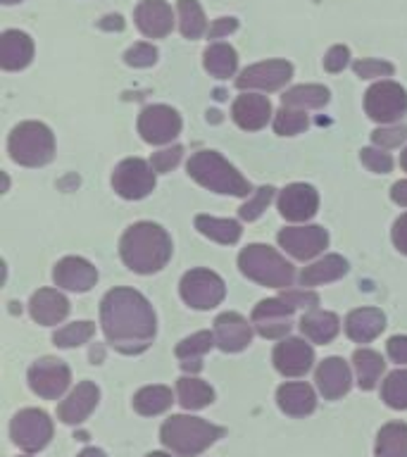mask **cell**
I'll list each match as a JSON object with an SVG mask.
<instances>
[{
	"label": "cell",
	"instance_id": "1",
	"mask_svg": "<svg viewBox=\"0 0 407 457\" xmlns=\"http://www.w3.org/2000/svg\"><path fill=\"white\" fill-rule=\"evenodd\" d=\"M100 324L107 343L124 355H138L155 338V312L134 288H112L100 303Z\"/></svg>",
	"mask_w": 407,
	"mask_h": 457
},
{
	"label": "cell",
	"instance_id": "2",
	"mask_svg": "<svg viewBox=\"0 0 407 457\" xmlns=\"http://www.w3.org/2000/svg\"><path fill=\"white\" fill-rule=\"evenodd\" d=\"M121 260L136 274L160 271L171 257V238L153 221H138L121 236Z\"/></svg>",
	"mask_w": 407,
	"mask_h": 457
},
{
	"label": "cell",
	"instance_id": "3",
	"mask_svg": "<svg viewBox=\"0 0 407 457\" xmlns=\"http://www.w3.org/2000/svg\"><path fill=\"white\" fill-rule=\"evenodd\" d=\"M224 428L214 427L210 421L198 420V417H186V414H174L162 424L160 441L164 448H170L179 457H195L203 450H207L217 438H221Z\"/></svg>",
	"mask_w": 407,
	"mask_h": 457
},
{
	"label": "cell",
	"instance_id": "4",
	"mask_svg": "<svg viewBox=\"0 0 407 457\" xmlns=\"http://www.w3.org/2000/svg\"><path fill=\"white\" fill-rule=\"evenodd\" d=\"M188 174L195 179L200 186H205L214 193H224V195H238L245 198L253 193L248 179L241 177V171L224 160L220 153L214 150H200L188 160Z\"/></svg>",
	"mask_w": 407,
	"mask_h": 457
},
{
	"label": "cell",
	"instance_id": "5",
	"mask_svg": "<svg viewBox=\"0 0 407 457\" xmlns=\"http://www.w3.org/2000/svg\"><path fill=\"white\" fill-rule=\"evenodd\" d=\"M238 267L248 278L255 284L270 286V288H288L293 284V264L286 262L274 248L262 245V243H253L238 255Z\"/></svg>",
	"mask_w": 407,
	"mask_h": 457
},
{
	"label": "cell",
	"instance_id": "6",
	"mask_svg": "<svg viewBox=\"0 0 407 457\" xmlns=\"http://www.w3.org/2000/svg\"><path fill=\"white\" fill-rule=\"evenodd\" d=\"M10 157L24 167H43L55 155V136L41 121H21L12 129L10 141Z\"/></svg>",
	"mask_w": 407,
	"mask_h": 457
},
{
	"label": "cell",
	"instance_id": "7",
	"mask_svg": "<svg viewBox=\"0 0 407 457\" xmlns=\"http://www.w3.org/2000/svg\"><path fill=\"white\" fill-rule=\"evenodd\" d=\"M10 434L24 453H38L53 438V420L43 410H21L14 414Z\"/></svg>",
	"mask_w": 407,
	"mask_h": 457
},
{
	"label": "cell",
	"instance_id": "8",
	"mask_svg": "<svg viewBox=\"0 0 407 457\" xmlns=\"http://www.w3.org/2000/svg\"><path fill=\"white\" fill-rule=\"evenodd\" d=\"M364 110L374 121L393 124L407 112V93L395 81H378L364 96Z\"/></svg>",
	"mask_w": 407,
	"mask_h": 457
},
{
	"label": "cell",
	"instance_id": "9",
	"mask_svg": "<svg viewBox=\"0 0 407 457\" xmlns=\"http://www.w3.org/2000/svg\"><path fill=\"white\" fill-rule=\"evenodd\" d=\"M227 295V286L210 270H191L181 278V298L195 310H212Z\"/></svg>",
	"mask_w": 407,
	"mask_h": 457
},
{
	"label": "cell",
	"instance_id": "10",
	"mask_svg": "<svg viewBox=\"0 0 407 457\" xmlns=\"http://www.w3.org/2000/svg\"><path fill=\"white\" fill-rule=\"evenodd\" d=\"M112 186L121 198L141 200L155 188V170L141 157H129L114 167Z\"/></svg>",
	"mask_w": 407,
	"mask_h": 457
},
{
	"label": "cell",
	"instance_id": "11",
	"mask_svg": "<svg viewBox=\"0 0 407 457\" xmlns=\"http://www.w3.org/2000/svg\"><path fill=\"white\" fill-rule=\"evenodd\" d=\"M71 371L62 360L55 357H43L31 364L29 370V386L36 395L46 400H57L67 388H70Z\"/></svg>",
	"mask_w": 407,
	"mask_h": 457
},
{
	"label": "cell",
	"instance_id": "12",
	"mask_svg": "<svg viewBox=\"0 0 407 457\" xmlns=\"http://www.w3.org/2000/svg\"><path fill=\"white\" fill-rule=\"evenodd\" d=\"M181 131V117L177 110L167 105H150L145 107L138 117V134L143 141L153 145H164L171 143Z\"/></svg>",
	"mask_w": 407,
	"mask_h": 457
},
{
	"label": "cell",
	"instance_id": "13",
	"mask_svg": "<svg viewBox=\"0 0 407 457\" xmlns=\"http://www.w3.org/2000/svg\"><path fill=\"white\" fill-rule=\"evenodd\" d=\"M293 64L286 60H267V62H257L248 70L241 71V77L236 79V86L245 91V88H260V91H278L286 81H291Z\"/></svg>",
	"mask_w": 407,
	"mask_h": 457
},
{
	"label": "cell",
	"instance_id": "14",
	"mask_svg": "<svg viewBox=\"0 0 407 457\" xmlns=\"http://www.w3.org/2000/svg\"><path fill=\"white\" fill-rule=\"evenodd\" d=\"M278 245L295 260L305 262L327 248L328 234L324 227H288L278 234Z\"/></svg>",
	"mask_w": 407,
	"mask_h": 457
},
{
	"label": "cell",
	"instance_id": "15",
	"mask_svg": "<svg viewBox=\"0 0 407 457\" xmlns=\"http://www.w3.org/2000/svg\"><path fill=\"white\" fill-rule=\"evenodd\" d=\"M317 207H320V195L307 184L286 186L278 195V212L288 221L312 220L317 214Z\"/></svg>",
	"mask_w": 407,
	"mask_h": 457
},
{
	"label": "cell",
	"instance_id": "16",
	"mask_svg": "<svg viewBox=\"0 0 407 457\" xmlns=\"http://www.w3.org/2000/svg\"><path fill=\"white\" fill-rule=\"evenodd\" d=\"M314 362V350L303 338H284L274 350V367L284 377H303Z\"/></svg>",
	"mask_w": 407,
	"mask_h": 457
},
{
	"label": "cell",
	"instance_id": "17",
	"mask_svg": "<svg viewBox=\"0 0 407 457\" xmlns=\"http://www.w3.org/2000/svg\"><path fill=\"white\" fill-rule=\"evenodd\" d=\"M53 278H55V284L60 288L86 293L91 291L96 281H98V270L84 257H64L55 264Z\"/></svg>",
	"mask_w": 407,
	"mask_h": 457
},
{
	"label": "cell",
	"instance_id": "18",
	"mask_svg": "<svg viewBox=\"0 0 407 457\" xmlns=\"http://www.w3.org/2000/svg\"><path fill=\"white\" fill-rule=\"evenodd\" d=\"M214 338L224 353H238L253 341V327L238 312H224L214 320Z\"/></svg>",
	"mask_w": 407,
	"mask_h": 457
},
{
	"label": "cell",
	"instance_id": "19",
	"mask_svg": "<svg viewBox=\"0 0 407 457\" xmlns=\"http://www.w3.org/2000/svg\"><path fill=\"white\" fill-rule=\"evenodd\" d=\"M317 388L327 400H338L350 391L353 386V377H350V367L341 357H327L324 362H320L317 374H314Z\"/></svg>",
	"mask_w": 407,
	"mask_h": 457
},
{
	"label": "cell",
	"instance_id": "20",
	"mask_svg": "<svg viewBox=\"0 0 407 457\" xmlns=\"http://www.w3.org/2000/svg\"><path fill=\"white\" fill-rule=\"evenodd\" d=\"M98 398V386L91 384V381H81V384L67 395V400L60 403V407H57V417H60L64 424H81V421L88 420V414L96 410Z\"/></svg>",
	"mask_w": 407,
	"mask_h": 457
},
{
	"label": "cell",
	"instance_id": "21",
	"mask_svg": "<svg viewBox=\"0 0 407 457\" xmlns=\"http://www.w3.org/2000/svg\"><path fill=\"white\" fill-rule=\"evenodd\" d=\"M231 117L241 129L245 131H260L267 127L271 117V103L267 96H257V93H245L238 96L231 107Z\"/></svg>",
	"mask_w": 407,
	"mask_h": 457
},
{
	"label": "cell",
	"instance_id": "22",
	"mask_svg": "<svg viewBox=\"0 0 407 457\" xmlns=\"http://www.w3.org/2000/svg\"><path fill=\"white\" fill-rule=\"evenodd\" d=\"M134 20L148 38H164L174 27L171 7L164 0H143L141 5L136 7Z\"/></svg>",
	"mask_w": 407,
	"mask_h": 457
},
{
	"label": "cell",
	"instance_id": "23",
	"mask_svg": "<svg viewBox=\"0 0 407 457\" xmlns=\"http://www.w3.org/2000/svg\"><path fill=\"white\" fill-rule=\"evenodd\" d=\"M31 60H34V41L24 31L10 29L0 36V67L3 70H24Z\"/></svg>",
	"mask_w": 407,
	"mask_h": 457
},
{
	"label": "cell",
	"instance_id": "24",
	"mask_svg": "<svg viewBox=\"0 0 407 457\" xmlns=\"http://www.w3.org/2000/svg\"><path fill=\"white\" fill-rule=\"evenodd\" d=\"M29 312L34 317V321L43 324V327H53L70 314V300L64 298L60 291L53 288H41L31 295L29 303Z\"/></svg>",
	"mask_w": 407,
	"mask_h": 457
},
{
	"label": "cell",
	"instance_id": "25",
	"mask_svg": "<svg viewBox=\"0 0 407 457\" xmlns=\"http://www.w3.org/2000/svg\"><path fill=\"white\" fill-rule=\"evenodd\" d=\"M386 328V317L377 307H360L353 310L345 320V334L355 343L374 341Z\"/></svg>",
	"mask_w": 407,
	"mask_h": 457
},
{
	"label": "cell",
	"instance_id": "26",
	"mask_svg": "<svg viewBox=\"0 0 407 457\" xmlns=\"http://www.w3.org/2000/svg\"><path fill=\"white\" fill-rule=\"evenodd\" d=\"M277 403L281 412L291 414V417H307L317 407V395H314L312 386L298 381V384L281 386L277 391Z\"/></svg>",
	"mask_w": 407,
	"mask_h": 457
},
{
	"label": "cell",
	"instance_id": "27",
	"mask_svg": "<svg viewBox=\"0 0 407 457\" xmlns=\"http://www.w3.org/2000/svg\"><path fill=\"white\" fill-rule=\"evenodd\" d=\"M300 331L310 338L312 343H331L341 331V320L334 312H321V310H312L300 320Z\"/></svg>",
	"mask_w": 407,
	"mask_h": 457
},
{
	"label": "cell",
	"instance_id": "28",
	"mask_svg": "<svg viewBox=\"0 0 407 457\" xmlns=\"http://www.w3.org/2000/svg\"><path fill=\"white\" fill-rule=\"evenodd\" d=\"M353 364H355L357 371V386H360L362 391L377 388L378 378H381V374H384L386 370L384 357L370 348H360L355 350V355H353Z\"/></svg>",
	"mask_w": 407,
	"mask_h": 457
},
{
	"label": "cell",
	"instance_id": "29",
	"mask_svg": "<svg viewBox=\"0 0 407 457\" xmlns=\"http://www.w3.org/2000/svg\"><path fill=\"white\" fill-rule=\"evenodd\" d=\"M345 271H348V262H345L341 255H327L324 260H320V262L310 264V267L303 270V274H300V284L303 286L328 284V281L341 278Z\"/></svg>",
	"mask_w": 407,
	"mask_h": 457
},
{
	"label": "cell",
	"instance_id": "30",
	"mask_svg": "<svg viewBox=\"0 0 407 457\" xmlns=\"http://www.w3.org/2000/svg\"><path fill=\"white\" fill-rule=\"evenodd\" d=\"M214 343H217V338H214V334H210V331H198V334L184 338V341L177 345V357L179 360H184L181 367H184L186 371H198L200 367H203V364H200V357L205 355Z\"/></svg>",
	"mask_w": 407,
	"mask_h": 457
},
{
	"label": "cell",
	"instance_id": "31",
	"mask_svg": "<svg viewBox=\"0 0 407 457\" xmlns=\"http://www.w3.org/2000/svg\"><path fill=\"white\" fill-rule=\"evenodd\" d=\"M174 403L171 391L167 386H145L134 395V410L143 417H155L167 412Z\"/></svg>",
	"mask_w": 407,
	"mask_h": 457
},
{
	"label": "cell",
	"instance_id": "32",
	"mask_svg": "<svg viewBox=\"0 0 407 457\" xmlns=\"http://www.w3.org/2000/svg\"><path fill=\"white\" fill-rule=\"evenodd\" d=\"M195 228L207 238L224 243V245H231V243L241 238V224L238 221L217 220V217H210V214H198L195 217Z\"/></svg>",
	"mask_w": 407,
	"mask_h": 457
},
{
	"label": "cell",
	"instance_id": "33",
	"mask_svg": "<svg viewBox=\"0 0 407 457\" xmlns=\"http://www.w3.org/2000/svg\"><path fill=\"white\" fill-rule=\"evenodd\" d=\"M179 403L184 410H203L214 400V391L195 377H181L177 384Z\"/></svg>",
	"mask_w": 407,
	"mask_h": 457
},
{
	"label": "cell",
	"instance_id": "34",
	"mask_svg": "<svg viewBox=\"0 0 407 457\" xmlns=\"http://www.w3.org/2000/svg\"><path fill=\"white\" fill-rule=\"evenodd\" d=\"M377 457H407V424L391 421L378 431Z\"/></svg>",
	"mask_w": 407,
	"mask_h": 457
},
{
	"label": "cell",
	"instance_id": "35",
	"mask_svg": "<svg viewBox=\"0 0 407 457\" xmlns=\"http://www.w3.org/2000/svg\"><path fill=\"white\" fill-rule=\"evenodd\" d=\"M281 103H284V107H295V110H317V107H324L328 103V91L317 84L295 86L281 96Z\"/></svg>",
	"mask_w": 407,
	"mask_h": 457
},
{
	"label": "cell",
	"instance_id": "36",
	"mask_svg": "<svg viewBox=\"0 0 407 457\" xmlns=\"http://www.w3.org/2000/svg\"><path fill=\"white\" fill-rule=\"evenodd\" d=\"M205 70L217 79H228L234 77L236 67H238V55L236 50L227 43H214L205 50Z\"/></svg>",
	"mask_w": 407,
	"mask_h": 457
},
{
	"label": "cell",
	"instance_id": "37",
	"mask_svg": "<svg viewBox=\"0 0 407 457\" xmlns=\"http://www.w3.org/2000/svg\"><path fill=\"white\" fill-rule=\"evenodd\" d=\"M179 27L186 38H200L207 31L205 14L198 0H179Z\"/></svg>",
	"mask_w": 407,
	"mask_h": 457
},
{
	"label": "cell",
	"instance_id": "38",
	"mask_svg": "<svg viewBox=\"0 0 407 457\" xmlns=\"http://www.w3.org/2000/svg\"><path fill=\"white\" fill-rule=\"evenodd\" d=\"M381 398L393 410H407V370H395L386 377Z\"/></svg>",
	"mask_w": 407,
	"mask_h": 457
},
{
	"label": "cell",
	"instance_id": "39",
	"mask_svg": "<svg viewBox=\"0 0 407 457\" xmlns=\"http://www.w3.org/2000/svg\"><path fill=\"white\" fill-rule=\"evenodd\" d=\"M93 334H96V327L91 321H74V324H67L64 328L55 331L53 343L57 348H77V345H84L86 341H91Z\"/></svg>",
	"mask_w": 407,
	"mask_h": 457
},
{
	"label": "cell",
	"instance_id": "40",
	"mask_svg": "<svg viewBox=\"0 0 407 457\" xmlns=\"http://www.w3.org/2000/svg\"><path fill=\"white\" fill-rule=\"evenodd\" d=\"M274 129L278 136H295L307 129V114L305 110H295V107H281L274 117Z\"/></svg>",
	"mask_w": 407,
	"mask_h": 457
},
{
	"label": "cell",
	"instance_id": "41",
	"mask_svg": "<svg viewBox=\"0 0 407 457\" xmlns=\"http://www.w3.org/2000/svg\"><path fill=\"white\" fill-rule=\"evenodd\" d=\"M274 198V188L271 186H262V188H257L255 198H250L245 205L238 210V214H241V220L245 221H255L260 214L267 210V205H270V200Z\"/></svg>",
	"mask_w": 407,
	"mask_h": 457
},
{
	"label": "cell",
	"instance_id": "42",
	"mask_svg": "<svg viewBox=\"0 0 407 457\" xmlns=\"http://www.w3.org/2000/svg\"><path fill=\"white\" fill-rule=\"evenodd\" d=\"M293 312H295V307L281 295V298L262 300V303L253 310V321L267 320V317H291Z\"/></svg>",
	"mask_w": 407,
	"mask_h": 457
},
{
	"label": "cell",
	"instance_id": "43",
	"mask_svg": "<svg viewBox=\"0 0 407 457\" xmlns=\"http://www.w3.org/2000/svg\"><path fill=\"white\" fill-rule=\"evenodd\" d=\"M360 160L364 162V167L374 174H388L393 170V157L384 150L377 148H362L360 150Z\"/></svg>",
	"mask_w": 407,
	"mask_h": 457
},
{
	"label": "cell",
	"instance_id": "44",
	"mask_svg": "<svg viewBox=\"0 0 407 457\" xmlns=\"http://www.w3.org/2000/svg\"><path fill=\"white\" fill-rule=\"evenodd\" d=\"M124 62L129 67H150V64L157 62V48L150 46V43H136V46L127 50Z\"/></svg>",
	"mask_w": 407,
	"mask_h": 457
},
{
	"label": "cell",
	"instance_id": "45",
	"mask_svg": "<svg viewBox=\"0 0 407 457\" xmlns=\"http://www.w3.org/2000/svg\"><path fill=\"white\" fill-rule=\"evenodd\" d=\"M253 324L264 338H284L291 331V317H267V320H257Z\"/></svg>",
	"mask_w": 407,
	"mask_h": 457
},
{
	"label": "cell",
	"instance_id": "46",
	"mask_svg": "<svg viewBox=\"0 0 407 457\" xmlns=\"http://www.w3.org/2000/svg\"><path fill=\"white\" fill-rule=\"evenodd\" d=\"M407 138V127H386V129H377L374 134H371V141L374 145H378L381 150L386 148H398L400 143Z\"/></svg>",
	"mask_w": 407,
	"mask_h": 457
},
{
	"label": "cell",
	"instance_id": "47",
	"mask_svg": "<svg viewBox=\"0 0 407 457\" xmlns=\"http://www.w3.org/2000/svg\"><path fill=\"white\" fill-rule=\"evenodd\" d=\"M357 77L362 79H374V77H391L393 74V64L391 62H381V60H360V62L353 64Z\"/></svg>",
	"mask_w": 407,
	"mask_h": 457
},
{
	"label": "cell",
	"instance_id": "48",
	"mask_svg": "<svg viewBox=\"0 0 407 457\" xmlns=\"http://www.w3.org/2000/svg\"><path fill=\"white\" fill-rule=\"evenodd\" d=\"M181 155H184V148H181V145H171V148L155 153L153 160H150V164H153V170L162 171L164 174V171H170L171 167H177Z\"/></svg>",
	"mask_w": 407,
	"mask_h": 457
},
{
	"label": "cell",
	"instance_id": "49",
	"mask_svg": "<svg viewBox=\"0 0 407 457\" xmlns=\"http://www.w3.org/2000/svg\"><path fill=\"white\" fill-rule=\"evenodd\" d=\"M348 60H350L348 46H334V48L327 53V57H324V67H327V71L336 74V71H343V67L348 64Z\"/></svg>",
	"mask_w": 407,
	"mask_h": 457
},
{
	"label": "cell",
	"instance_id": "50",
	"mask_svg": "<svg viewBox=\"0 0 407 457\" xmlns=\"http://www.w3.org/2000/svg\"><path fill=\"white\" fill-rule=\"evenodd\" d=\"M284 298L288 300L295 310H298V307H310V310H314V307L320 305V295L310 291H288L284 293Z\"/></svg>",
	"mask_w": 407,
	"mask_h": 457
},
{
	"label": "cell",
	"instance_id": "51",
	"mask_svg": "<svg viewBox=\"0 0 407 457\" xmlns=\"http://www.w3.org/2000/svg\"><path fill=\"white\" fill-rule=\"evenodd\" d=\"M386 350H388V357L393 362L407 364V336H393Z\"/></svg>",
	"mask_w": 407,
	"mask_h": 457
},
{
	"label": "cell",
	"instance_id": "52",
	"mask_svg": "<svg viewBox=\"0 0 407 457\" xmlns=\"http://www.w3.org/2000/svg\"><path fill=\"white\" fill-rule=\"evenodd\" d=\"M238 29V20L236 17H221V20H214V24L210 27L207 36L210 38H221V36H228L231 31Z\"/></svg>",
	"mask_w": 407,
	"mask_h": 457
},
{
	"label": "cell",
	"instance_id": "53",
	"mask_svg": "<svg viewBox=\"0 0 407 457\" xmlns=\"http://www.w3.org/2000/svg\"><path fill=\"white\" fill-rule=\"evenodd\" d=\"M393 243L400 253L407 255V214H403L395 224H393Z\"/></svg>",
	"mask_w": 407,
	"mask_h": 457
},
{
	"label": "cell",
	"instance_id": "54",
	"mask_svg": "<svg viewBox=\"0 0 407 457\" xmlns=\"http://www.w3.org/2000/svg\"><path fill=\"white\" fill-rule=\"evenodd\" d=\"M391 200L395 205L407 207V181H398V184L391 188Z\"/></svg>",
	"mask_w": 407,
	"mask_h": 457
},
{
	"label": "cell",
	"instance_id": "55",
	"mask_svg": "<svg viewBox=\"0 0 407 457\" xmlns=\"http://www.w3.org/2000/svg\"><path fill=\"white\" fill-rule=\"evenodd\" d=\"M107 20H110V21H100V27H103V29H121V27H124V21H121V17H117V14H114V17H107Z\"/></svg>",
	"mask_w": 407,
	"mask_h": 457
},
{
	"label": "cell",
	"instance_id": "56",
	"mask_svg": "<svg viewBox=\"0 0 407 457\" xmlns=\"http://www.w3.org/2000/svg\"><path fill=\"white\" fill-rule=\"evenodd\" d=\"M77 457H107L105 453H103V450H98V448H86V450H81V453H79Z\"/></svg>",
	"mask_w": 407,
	"mask_h": 457
},
{
	"label": "cell",
	"instance_id": "57",
	"mask_svg": "<svg viewBox=\"0 0 407 457\" xmlns=\"http://www.w3.org/2000/svg\"><path fill=\"white\" fill-rule=\"evenodd\" d=\"M400 164H403V170L407 171V148H405V153H403V157H400Z\"/></svg>",
	"mask_w": 407,
	"mask_h": 457
},
{
	"label": "cell",
	"instance_id": "58",
	"mask_svg": "<svg viewBox=\"0 0 407 457\" xmlns=\"http://www.w3.org/2000/svg\"><path fill=\"white\" fill-rule=\"evenodd\" d=\"M145 457H171V455H167V453H148Z\"/></svg>",
	"mask_w": 407,
	"mask_h": 457
},
{
	"label": "cell",
	"instance_id": "59",
	"mask_svg": "<svg viewBox=\"0 0 407 457\" xmlns=\"http://www.w3.org/2000/svg\"><path fill=\"white\" fill-rule=\"evenodd\" d=\"M0 3H5V5H14V3H21V0H0Z\"/></svg>",
	"mask_w": 407,
	"mask_h": 457
}]
</instances>
